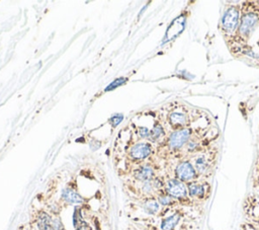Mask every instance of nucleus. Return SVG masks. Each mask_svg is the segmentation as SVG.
I'll return each mask as SVG.
<instances>
[{
  "mask_svg": "<svg viewBox=\"0 0 259 230\" xmlns=\"http://www.w3.org/2000/svg\"><path fill=\"white\" fill-rule=\"evenodd\" d=\"M259 26V1L243 2L241 6V16L236 35L229 46L233 55L242 51L248 43L256 28Z\"/></svg>",
  "mask_w": 259,
  "mask_h": 230,
  "instance_id": "obj_1",
  "label": "nucleus"
},
{
  "mask_svg": "<svg viewBox=\"0 0 259 230\" xmlns=\"http://www.w3.org/2000/svg\"><path fill=\"white\" fill-rule=\"evenodd\" d=\"M241 6H242V3L241 5H238V4L226 5L219 23V29L228 47L233 42L236 35V32L238 30L240 16H241Z\"/></svg>",
  "mask_w": 259,
  "mask_h": 230,
  "instance_id": "obj_2",
  "label": "nucleus"
},
{
  "mask_svg": "<svg viewBox=\"0 0 259 230\" xmlns=\"http://www.w3.org/2000/svg\"><path fill=\"white\" fill-rule=\"evenodd\" d=\"M192 135V131L190 128H183L179 130H175L171 133L168 138V146L171 150L176 151L181 149L188 141L190 140Z\"/></svg>",
  "mask_w": 259,
  "mask_h": 230,
  "instance_id": "obj_3",
  "label": "nucleus"
},
{
  "mask_svg": "<svg viewBox=\"0 0 259 230\" xmlns=\"http://www.w3.org/2000/svg\"><path fill=\"white\" fill-rule=\"evenodd\" d=\"M176 178L183 182H191L197 176V172L192 164V162L188 160H183L179 162L175 168Z\"/></svg>",
  "mask_w": 259,
  "mask_h": 230,
  "instance_id": "obj_4",
  "label": "nucleus"
},
{
  "mask_svg": "<svg viewBox=\"0 0 259 230\" xmlns=\"http://www.w3.org/2000/svg\"><path fill=\"white\" fill-rule=\"evenodd\" d=\"M165 189L166 194H168L173 199L177 200H184L188 195L187 185L185 184V182L177 178H171L167 180L165 184Z\"/></svg>",
  "mask_w": 259,
  "mask_h": 230,
  "instance_id": "obj_5",
  "label": "nucleus"
},
{
  "mask_svg": "<svg viewBox=\"0 0 259 230\" xmlns=\"http://www.w3.org/2000/svg\"><path fill=\"white\" fill-rule=\"evenodd\" d=\"M151 152H152L151 145L149 143L141 142V143H137L131 148L130 156L134 160H143L148 156H150Z\"/></svg>",
  "mask_w": 259,
  "mask_h": 230,
  "instance_id": "obj_6",
  "label": "nucleus"
},
{
  "mask_svg": "<svg viewBox=\"0 0 259 230\" xmlns=\"http://www.w3.org/2000/svg\"><path fill=\"white\" fill-rule=\"evenodd\" d=\"M168 121L170 126L175 130L186 128V125L188 124V116L186 112L178 110V111H172L169 117Z\"/></svg>",
  "mask_w": 259,
  "mask_h": 230,
  "instance_id": "obj_7",
  "label": "nucleus"
},
{
  "mask_svg": "<svg viewBox=\"0 0 259 230\" xmlns=\"http://www.w3.org/2000/svg\"><path fill=\"white\" fill-rule=\"evenodd\" d=\"M193 166L197 174H204L210 167L209 159L205 154H198L193 159Z\"/></svg>",
  "mask_w": 259,
  "mask_h": 230,
  "instance_id": "obj_8",
  "label": "nucleus"
},
{
  "mask_svg": "<svg viewBox=\"0 0 259 230\" xmlns=\"http://www.w3.org/2000/svg\"><path fill=\"white\" fill-rule=\"evenodd\" d=\"M134 175L138 180L146 182V181H150V180L154 179L155 172H154V169L150 165H143L135 170Z\"/></svg>",
  "mask_w": 259,
  "mask_h": 230,
  "instance_id": "obj_9",
  "label": "nucleus"
},
{
  "mask_svg": "<svg viewBox=\"0 0 259 230\" xmlns=\"http://www.w3.org/2000/svg\"><path fill=\"white\" fill-rule=\"evenodd\" d=\"M188 195L193 199H202L205 195V186L198 181H191L187 184Z\"/></svg>",
  "mask_w": 259,
  "mask_h": 230,
  "instance_id": "obj_10",
  "label": "nucleus"
},
{
  "mask_svg": "<svg viewBox=\"0 0 259 230\" xmlns=\"http://www.w3.org/2000/svg\"><path fill=\"white\" fill-rule=\"evenodd\" d=\"M62 199L68 204H81L84 202V199L71 187H66L62 190Z\"/></svg>",
  "mask_w": 259,
  "mask_h": 230,
  "instance_id": "obj_11",
  "label": "nucleus"
},
{
  "mask_svg": "<svg viewBox=\"0 0 259 230\" xmlns=\"http://www.w3.org/2000/svg\"><path fill=\"white\" fill-rule=\"evenodd\" d=\"M53 219L46 212H39L36 217V225L38 230H51Z\"/></svg>",
  "mask_w": 259,
  "mask_h": 230,
  "instance_id": "obj_12",
  "label": "nucleus"
},
{
  "mask_svg": "<svg viewBox=\"0 0 259 230\" xmlns=\"http://www.w3.org/2000/svg\"><path fill=\"white\" fill-rule=\"evenodd\" d=\"M179 220H180V214L174 213L162 220L161 229L162 230H173L176 227V225L178 224Z\"/></svg>",
  "mask_w": 259,
  "mask_h": 230,
  "instance_id": "obj_13",
  "label": "nucleus"
},
{
  "mask_svg": "<svg viewBox=\"0 0 259 230\" xmlns=\"http://www.w3.org/2000/svg\"><path fill=\"white\" fill-rule=\"evenodd\" d=\"M143 208L145 210L146 213L148 214H156L158 211H159V208H160V204L158 201L154 200V199H151V200H147L144 205H143Z\"/></svg>",
  "mask_w": 259,
  "mask_h": 230,
  "instance_id": "obj_14",
  "label": "nucleus"
},
{
  "mask_svg": "<svg viewBox=\"0 0 259 230\" xmlns=\"http://www.w3.org/2000/svg\"><path fill=\"white\" fill-rule=\"evenodd\" d=\"M163 135H164V130H163L161 125H155L154 128L150 131V138L153 141H156V140L160 139Z\"/></svg>",
  "mask_w": 259,
  "mask_h": 230,
  "instance_id": "obj_15",
  "label": "nucleus"
},
{
  "mask_svg": "<svg viewBox=\"0 0 259 230\" xmlns=\"http://www.w3.org/2000/svg\"><path fill=\"white\" fill-rule=\"evenodd\" d=\"M126 82V78H124V77H120V78H116L115 80H113L106 88H105V91H108V90H112V89H114V88H116V87H118V86H120V85H122L123 83H125Z\"/></svg>",
  "mask_w": 259,
  "mask_h": 230,
  "instance_id": "obj_16",
  "label": "nucleus"
},
{
  "mask_svg": "<svg viewBox=\"0 0 259 230\" xmlns=\"http://www.w3.org/2000/svg\"><path fill=\"white\" fill-rule=\"evenodd\" d=\"M158 202L162 206H169V205H171L173 203V198L170 197L168 194L160 195L158 197Z\"/></svg>",
  "mask_w": 259,
  "mask_h": 230,
  "instance_id": "obj_17",
  "label": "nucleus"
},
{
  "mask_svg": "<svg viewBox=\"0 0 259 230\" xmlns=\"http://www.w3.org/2000/svg\"><path fill=\"white\" fill-rule=\"evenodd\" d=\"M51 230H65L64 225L62 223V220L60 218H55L53 219L52 223V229Z\"/></svg>",
  "mask_w": 259,
  "mask_h": 230,
  "instance_id": "obj_18",
  "label": "nucleus"
},
{
  "mask_svg": "<svg viewBox=\"0 0 259 230\" xmlns=\"http://www.w3.org/2000/svg\"><path fill=\"white\" fill-rule=\"evenodd\" d=\"M122 119H123V116H122L121 113H115V114H113V116L110 118L109 122H110V124H111L113 127H116V126L122 121Z\"/></svg>",
  "mask_w": 259,
  "mask_h": 230,
  "instance_id": "obj_19",
  "label": "nucleus"
},
{
  "mask_svg": "<svg viewBox=\"0 0 259 230\" xmlns=\"http://www.w3.org/2000/svg\"><path fill=\"white\" fill-rule=\"evenodd\" d=\"M139 136L142 138H147L150 137V131L146 127H140L139 128Z\"/></svg>",
  "mask_w": 259,
  "mask_h": 230,
  "instance_id": "obj_20",
  "label": "nucleus"
},
{
  "mask_svg": "<svg viewBox=\"0 0 259 230\" xmlns=\"http://www.w3.org/2000/svg\"><path fill=\"white\" fill-rule=\"evenodd\" d=\"M257 44H258V47H259V40H258V42H257Z\"/></svg>",
  "mask_w": 259,
  "mask_h": 230,
  "instance_id": "obj_21",
  "label": "nucleus"
}]
</instances>
